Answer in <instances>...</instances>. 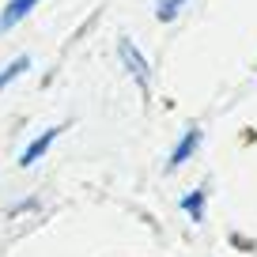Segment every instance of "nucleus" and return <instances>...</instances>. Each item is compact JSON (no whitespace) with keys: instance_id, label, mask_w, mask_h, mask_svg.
Wrapping results in <instances>:
<instances>
[{"instance_id":"nucleus-1","label":"nucleus","mask_w":257,"mask_h":257,"mask_svg":"<svg viewBox=\"0 0 257 257\" xmlns=\"http://www.w3.org/2000/svg\"><path fill=\"white\" fill-rule=\"evenodd\" d=\"M117 53H121V61H125V68L137 76L140 87H148V80H152V68H148V61L140 57V49L133 46L128 38H121V42H117Z\"/></svg>"},{"instance_id":"nucleus-2","label":"nucleus","mask_w":257,"mask_h":257,"mask_svg":"<svg viewBox=\"0 0 257 257\" xmlns=\"http://www.w3.org/2000/svg\"><path fill=\"white\" fill-rule=\"evenodd\" d=\"M57 137H61V128H46V133H42L38 140H31V144H27V152L19 155V163H23V167H31V163H38L42 155L49 152V144H53Z\"/></svg>"},{"instance_id":"nucleus-3","label":"nucleus","mask_w":257,"mask_h":257,"mask_svg":"<svg viewBox=\"0 0 257 257\" xmlns=\"http://www.w3.org/2000/svg\"><path fill=\"white\" fill-rule=\"evenodd\" d=\"M34 4H38V0H12L8 8L0 12V31H8V27H16L19 19H27L34 12Z\"/></svg>"},{"instance_id":"nucleus-4","label":"nucleus","mask_w":257,"mask_h":257,"mask_svg":"<svg viewBox=\"0 0 257 257\" xmlns=\"http://www.w3.org/2000/svg\"><path fill=\"white\" fill-rule=\"evenodd\" d=\"M197 144H201V128H189V133L178 140V148L170 152V167H182V163L189 159L193 152H197Z\"/></svg>"},{"instance_id":"nucleus-5","label":"nucleus","mask_w":257,"mask_h":257,"mask_svg":"<svg viewBox=\"0 0 257 257\" xmlns=\"http://www.w3.org/2000/svg\"><path fill=\"white\" fill-rule=\"evenodd\" d=\"M27 68H31V61H27V57H16V61H12L8 68H0V91L8 87L12 80H19V76H23Z\"/></svg>"},{"instance_id":"nucleus-6","label":"nucleus","mask_w":257,"mask_h":257,"mask_svg":"<svg viewBox=\"0 0 257 257\" xmlns=\"http://www.w3.org/2000/svg\"><path fill=\"white\" fill-rule=\"evenodd\" d=\"M182 208H185V216L201 219V216H204V189H193V193H185V197H182Z\"/></svg>"},{"instance_id":"nucleus-7","label":"nucleus","mask_w":257,"mask_h":257,"mask_svg":"<svg viewBox=\"0 0 257 257\" xmlns=\"http://www.w3.org/2000/svg\"><path fill=\"white\" fill-rule=\"evenodd\" d=\"M182 4H185V0H163V4H159V12H155V16H159L163 23H170V19H174L178 12H182Z\"/></svg>"}]
</instances>
